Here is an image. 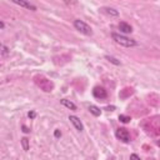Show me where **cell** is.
I'll return each instance as SVG.
<instances>
[{"instance_id": "obj_6", "label": "cell", "mask_w": 160, "mask_h": 160, "mask_svg": "<svg viewBox=\"0 0 160 160\" xmlns=\"http://www.w3.org/2000/svg\"><path fill=\"white\" fill-rule=\"evenodd\" d=\"M69 120H70V123L74 125V128H75L78 131L82 133V131L84 130V125H83L82 122H80V119H79L78 116H75V115H70V116H69Z\"/></svg>"}, {"instance_id": "obj_7", "label": "cell", "mask_w": 160, "mask_h": 160, "mask_svg": "<svg viewBox=\"0 0 160 160\" xmlns=\"http://www.w3.org/2000/svg\"><path fill=\"white\" fill-rule=\"evenodd\" d=\"M13 3H15V4H18L19 6H21V8H25V9H29V10H31V11H35L36 10V6L35 5H33V4H30L28 0H11Z\"/></svg>"}, {"instance_id": "obj_14", "label": "cell", "mask_w": 160, "mask_h": 160, "mask_svg": "<svg viewBox=\"0 0 160 160\" xmlns=\"http://www.w3.org/2000/svg\"><path fill=\"white\" fill-rule=\"evenodd\" d=\"M130 120H131V118L130 116H128V115H119V122H122V123H124V124H126V123H130Z\"/></svg>"}, {"instance_id": "obj_20", "label": "cell", "mask_w": 160, "mask_h": 160, "mask_svg": "<svg viewBox=\"0 0 160 160\" xmlns=\"http://www.w3.org/2000/svg\"><path fill=\"white\" fill-rule=\"evenodd\" d=\"M130 158H133V159H138V160H140V156H139V155H136V154H131V155H130Z\"/></svg>"}, {"instance_id": "obj_9", "label": "cell", "mask_w": 160, "mask_h": 160, "mask_svg": "<svg viewBox=\"0 0 160 160\" xmlns=\"http://www.w3.org/2000/svg\"><path fill=\"white\" fill-rule=\"evenodd\" d=\"M101 11L105 13V14H108L110 16H119V11L114 8H109V6H105V8H101Z\"/></svg>"}, {"instance_id": "obj_15", "label": "cell", "mask_w": 160, "mask_h": 160, "mask_svg": "<svg viewBox=\"0 0 160 160\" xmlns=\"http://www.w3.org/2000/svg\"><path fill=\"white\" fill-rule=\"evenodd\" d=\"M105 59L108 60V61H110V63H113L114 65H120V64H122V63H120L118 59H115L114 56H109V55H106V56H105Z\"/></svg>"}, {"instance_id": "obj_10", "label": "cell", "mask_w": 160, "mask_h": 160, "mask_svg": "<svg viewBox=\"0 0 160 160\" xmlns=\"http://www.w3.org/2000/svg\"><path fill=\"white\" fill-rule=\"evenodd\" d=\"M60 103H61L64 106H66L68 109H70V110H76V105H75L73 101L68 100V99H61Z\"/></svg>"}, {"instance_id": "obj_2", "label": "cell", "mask_w": 160, "mask_h": 160, "mask_svg": "<svg viewBox=\"0 0 160 160\" xmlns=\"http://www.w3.org/2000/svg\"><path fill=\"white\" fill-rule=\"evenodd\" d=\"M34 82L45 93H50V91H53V89H54V83H53L51 80H49L48 78H45L44 75H36L34 78Z\"/></svg>"}, {"instance_id": "obj_19", "label": "cell", "mask_w": 160, "mask_h": 160, "mask_svg": "<svg viewBox=\"0 0 160 160\" xmlns=\"http://www.w3.org/2000/svg\"><path fill=\"white\" fill-rule=\"evenodd\" d=\"M28 116H29L30 119H34V118L36 116V113H35V111H29V113H28Z\"/></svg>"}, {"instance_id": "obj_8", "label": "cell", "mask_w": 160, "mask_h": 160, "mask_svg": "<svg viewBox=\"0 0 160 160\" xmlns=\"http://www.w3.org/2000/svg\"><path fill=\"white\" fill-rule=\"evenodd\" d=\"M119 30L124 33V34H130L133 33V28H131V25L125 23V21H120L119 23Z\"/></svg>"}, {"instance_id": "obj_16", "label": "cell", "mask_w": 160, "mask_h": 160, "mask_svg": "<svg viewBox=\"0 0 160 160\" xmlns=\"http://www.w3.org/2000/svg\"><path fill=\"white\" fill-rule=\"evenodd\" d=\"M64 3L68 4V5H73V4H76L78 2H76V0H64Z\"/></svg>"}, {"instance_id": "obj_13", "label": "cell", "mask_w": 160, "mask_h": 160, "mask_svg": "<svg viewBox=\"0 0 160 160\" xmlns=\"http://www.w3.org/2000/svg\"><path fill=\"white\" fill-rule=\"evenodd\" d=\"M9 53H10V50L8 46H5L4 44H0V54L3 56H6V55H9Z\"/></svg>"}, {"instance_id": "obj_1", "label": "cell", "mask_w": 160, "mask_h": 160, "mask_svg": "<svg viewBox=\"0 0 160 160\" xmlns=\"http://www.w3.org/2000/svg\"><path fill=\"white\" fill-rule=\"evenodd\" d=\"M111 38H113V40L116 44L122 45V46H125V48H133V46H136L138 45V43L135 42L134 39H130V38H128L125 35L118 34V33H113Z\"/></svg>"}, {"instance_id": "obj_5", "label": "cell", "mask_w": 160, "mask_h": 160, "mask_svg": "<svg viewBox=\"0 0 160 160\" xmlns=\"http://www.w3.org/2000/svg\"><path fill=\"white\" fill-rule=\"evenodd\" d=\"M93 95H94V98H96L99 100H104V99L108 98V93H106V90L103 86H95L93 89Z\"/></svg>"}, {"instance_id": "obj_3", "label": "cell", "mask_w": 160, "mask_h": 160, "mask_svg": "<svg viewBox=\"0 0 160 160\" xmlns=\"http://www.w3.org/2000/svg\"><path fill=\"white\" fill-rule=\"evenodd\" d=\"M74 28H75L78 31H80L82 34L86 35V36H91V35H93V29L90 28V26H89L85 21L80 20V19L74 20Z\"/></svg>"}, {"instance_id": "obj_22", "label": "cell", "mask_w": 160, "mask_h": 160, "mask_svg": "<svg viewBox=\"0 0 160 160\" xmlns=\"http://www.w3.org/2000/svg\"><path fill=\"white\" fill-rule=\"evenodd\" d=\"M0 29H4V23L0 21Z\"/></svg>"}, {"instance_id": "obj_4", "label": "cell", "mask_w": 160, "mask_h": 160, "mask_svg": "<svg viewBox=\"0 0 160 160\" xmlns=\"http://www.w3.org/2000/svg\"><path fill=\"white\" fill-rule=\"evenodd\" d=\"M115 136H116L120 141H123V143H129V141H130V134H129V131H128L125 128H119V129H116Z\"/></svg>"}, {"instance_id": "obj_11", "label": "cell", "mask_w": 160, "mask_h": 160, "mask_svg": "<svg viewBox=\"0 0 160 160\" xmlns=\"http://www.w3.org/2000/svg\"><path fill=\"white\" fill-rule=\"evenodd\" d=\"M89 111L94 116H100V114H101V110L95 105H89Z\"/></svg>"}, {"instance_id": "obj_21", "label": "cell", "mask_w": 160, "mask_h": 160, "mask_svg": "<svg viewBox=\"0 0 160 160\" xmlns=\"http://www.w3.org/2000/svg\"><path fill=\"white\" fill-rule=\"evenodd\" d=\"M21 128H23V131H24V133H30V130H29V129H28V128H26V126H25V125H23V126H21Z\"/></svg>"}, {"instance_id": "obj_17", "label": "cell", "mask_w": 160, "mask_h": 160, "mask_svg": "<svg viewBox=\"0 0 160 160\" xmlns=\"http://www.w3.org/2000/svg\"><path fill=\"white\" fill-rule=\"evenodd\" d=\"M54 136H55V138H60V136H61V131H60L59 129H56V130L54 131Z\"/></svg>"}, {"instance_id": "obj_18", "label": "cell", "mask_w": 160, "mask_h": 160, "mask_svg": "<svg viewBox=\"0 0 160 160\" xmlns=\"http://www.w3.org/2000/svg\"><path fill=\"white\" fill-rule=\"evenodd\" d=\"M105 110H108V111H114L115 110V106L114 105H109V106H106Z\"/></svg>"}, {"instance_id": "obj_12", "label": "cell", "mask_w": 160, "mask_h": 160, "mask_svg": "<svg viewBox=\"0 0 160 160\" xmlns=\"http://www.w3.org/2000/svg\"><path fill=\"white\" fill-rule=\"evenodd\" d=\"M21 146H23V150L24 151H28L29 150V139L26 138V136H24V138H21Z\"/></svg>"}]
</instances>
